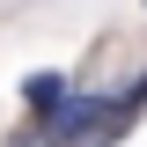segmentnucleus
<instances>
[{"label": "nucleus", "instance_id": "nucleus-1", "mask_svg": "<svg viewBox=\"0 0 147 147\" xmlns=\"http://www.w3.org/2000/svg\"><path fill=\"white\" fill-rule=\"evenodd\" d=\"M66 96H74V74H59V66L22 74V132H44L59 110H66Z\"/></svg>", "mask_w": 147, "mask_h": 147}, {"label": "nucleus", "instance_id": "nucleus-2", "mask_svg": "<svg viewBox=\"0 0 147 147\" xmlns=\"http://www.w3.org/2000/svg\"><path fill=\"white\" fill-rule=\"evenodd\" d=\"M140 118H147V66L132 74L125 88H110V110H103V125H96V132H88L81 147H118V140H125L132 125H140Z\"/></svg>", "mask_w": 147, "mask_h": 147}, {"label": "nucleus", "instance_id": "nucleus-3", "mask_svg": "<svg viewBox=\"0 0 147 147\" xmlns=\"http://www.w3.org/2000/svg\"><path fill=\"white\" fill-rule=\"evenodd\" d=\"M140 7H147V0H140Z\"/></svg>", "mask_w": 147, "mask_h": 147}]
</instances>
